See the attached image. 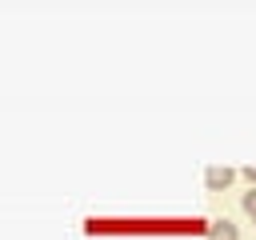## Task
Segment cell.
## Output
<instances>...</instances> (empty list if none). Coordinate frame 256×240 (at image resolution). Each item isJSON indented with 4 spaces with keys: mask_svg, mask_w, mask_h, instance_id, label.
<instances>
[{
    "mask_svg": "<svg viewBox=\"0 0 256 240\" xmlns=\"http://www.w3.org/2000/svg\"><path fill=\"white\" fill-rule=\"evenodd\" d=\"M244 180H248V184L256 188V164H248V168H244Z\"/></svg>",
    "mask_w": 256,
    "mask_h": 240,
    "instance_id": "obj_4",
    "label": "cell"
},
{
    "mask_svg": "<svg viewBox=\"0 0 256 240\" xmlns=\"http://www.w3.org/2000/svg\"><path fill=\"white\" fill-rule=\"evenodd\" d=\"M208 240H240V228L232 220H212L208 224Z\"/></svg>",
    "mask_w": 256,
    "mask_h": 240,
    "instance_id": "obj_2",
    "label": "cell"
},
{
    "mask_svg": "<svg viewBox=\"0 0 256 240\" xmlns=\"http://www.w3.org/2000/svg\"><path fill=\"white\" fill-rule=\"evenodd\" d=\"M232 180H236L232 168H208V172H204V188H208V192H224Z\"/></svg>",
    "mask_w": 256,
    "mask_h": 240,
    "instance_id": "obj_1",
    "label": "cell"
},
{
    "mask_svg": "<svg viewBox=\"0 0 256 240\" xmlns=\"http://www.w3.org/2000/svg\"><path fill=\"white\" fill-rule=\"evenodd\" d=\"M240 204H244V212H248V216H252V224H256V188H252V192H244V200H240Z\"/></svg>",
    "mask_w": 256,
    "mask_h": 240,
    "instance_id": "obj_3",
    "label": "cell"
}]
</instances>
